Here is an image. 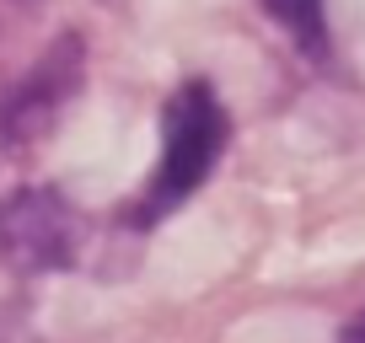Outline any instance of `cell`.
<instances>
[{
  "label": "cell",
  "mask_w": 365,
  "mask_h": 343,
  "mask_svg": "<svg viewBox=\"0 0 365 343\" xmlns=\"http://www.w3.org/2000/svg\"><path fill=\"white\" fill-rule=\"evenodd\" d=\"M220 150H226V107H220V97L210 92V80H182L167 97V107H161V156H156V172H150V188L129 209V220L156 226L161 215H172L210 177Z\"/></svg>",
  "instance_id": "cell-1"
},
{
  "label": "cell",
  "mask_w": 365,
  "mask_h": 343,
  "mask_svg": "<svg viewBox=\"0 0 365 343\" xmlns=\"http://www.w3.org/2000/svg\"><path fill=\"white\" fill-rule=\"evenodd\" d=\"M81 258V215L59 188H16L0 199V263L16 274H59Z\"/></svg>",
  "instance_id": "cell-2"
},
{
  "label": "cell",
  "mask_w": 365,
  "mask_h": 343,
  "mask_svg": "<svg viewBox=\"0 0 365 343\" xmlns=\"http://www.w3.org/2000/svg\"><path fill=\"white\" fill-rule=\"evenodd\" d=\"M81 75H86V48H81L76 33H65L0 97V150H27L33 139H43L54 129V118L65 113V102L76 97Z\"/></svg>",
  "instance_id": "cell-3"
},
{
  "label": "cell",
  "mask_w": 365,
  "mask_h": 343,
  "mask_svg": "<svg viewBox=\"0 0 365 343\" xmlns=\"http://www.w3.org/2000/svg\"><path fill=\"white\" fill-rule=\"evenodd\" d=\"M258 6L296 38L301 54H322L328 48V11H322V0H258Z\"/></svg>",
  "instance_id": "cell-4"
},
{
  "label": "cell",
  "mask_w": 365,
  "mask_h": 343,
  "mask_svg": "<svg viewBox=\"0 0 365 343\" xmlns=\"http://www.w3.org/2000/svg\"><path fill=\"white\" fill-rule=\"evenodd\" d=\"M339 343H365V311H360V317H354L349 327L339 332Z\"/></svg>",
  "instance_id": "cell-5"
}]
</instances>
